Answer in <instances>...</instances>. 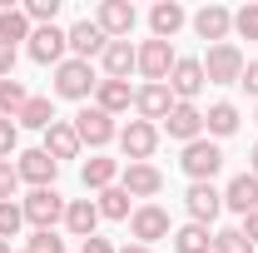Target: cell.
<instances>
[{
    "mask_svg": "<svg viewBox=\"0 0 258 253\" xmlns=\"http://www.w3.org/2000/svg\"><path fill=\"white\" fill-rule=\"evenodd\" d=\"M248 174H253V179H258V144H253V149H248Z\"/></svg>",
    "mask_w": 258,
    "mask_h": 253,
    "instance_id": "7bdbcfd3",
    "label": "cell"
},
{
    "mask_svg": "<svg viewBox=\"0 0 258 253\" xmlns=\"http://www.w3.org/2000/svg\"><path fill=\"white\" fill-rule=\"evenodd\" d=\"M224 209H228V214H238V219H248V214L258 209V179L248 174V169L233 174V179L224 184Z\"/></svg>",
    "mask_w": 258,
    "mask_h": 253,
    "instance_id": "d6986e66",
    "label": "cell"
},
{
    "mask_svg": "<svg viewBox=\"0 0 258 253\" xmlns=\"http://www.w3.org/2000/svg\"><path fill=\"white\" fill-rule=\"evenodd\" d=\"M169 243H174V253H209L214 248V233H209L204 223H179Z\"/></svg>",
    "mask_w": 258,
    "mask_h": 253,
    "instance_id": "83f0119b",
    "label": "cell"
},
{
    "mask_svg": "<svg viewBox=\"0 0 258 253\" xmlns=\"http://www.w3.org/2000/svg\"><path fill=\"white\" fill-rule=\"evenodd\" d=\"M20 228H25V214H20V204L10 199V204H0V238L10 243V238H20Z\"/></svg>",
    "mask_w": 258,
    "mask_h": 253,
    "instance_id": "836d02e7",
    "label": "cell"
},
{
    "mask_svg": "<svg viewBox=\"0 0 258 253\" xmlns=\"http://www.w3.org/2000/svg\"><path fill=\"white\" fill-rule=\"evenodd\" d=\"M64 228L85 243V238H95V228H99V209H95V199H70L64 204Z\"/></svg>",
    "mask_w": 258,
    "mask_h": 253,
    "instance_id": "603a6c76",
    "label": "cell"
},
{
    "mask_svg": "<svg viewBox=\"0 0 258 253\" xmlns=\"http://www.w3.org/2000/svg\"><path fill=\"white\" fill-rule=\"evenodd\" d=\"M238 233H243V238L253 243V253H258V209H253V214H248L243 223H238Z\"/></svg>",
    "mask_w": 258,
    "mask_h": 253,
    "instance_id": "60d3db41",
    "label": "cell"
},
{
    "mask_svg": "<svg viewBox=\"0 0 258 253\" xmlns=\"http://www.w3.org/2000/svg\"><path fill=\"white\" fill-rule=\"evenodd\" d=\"M80 253H119V248H114L109 238H99V233H95V238H85V243H80Z\"/></svg>",
    "mask_w": 258,
    "mask_h": 253,
    "instance_id": "ab89813d",
    "label": "cell"
},
{
    "mask_svg": "<svg viewBox=\"0 0 258 253\" xmlns=\"http://www.w3.org/2000/svg\"><path fill=\"white\" fill-rule=\"evenodd\" d=\"M129 233H134V243L154 248L159 238H174V219H169V209H159V204H139L129 214Z\"/></svg>",
    "mask_w": 258,
    "mask_h": 253,
    "instance_id": "3957f363",
    "label": "cell"
},
{
    "mask_svg": "<svg viewBox=\"0 0 258 253\" xmlns=\"http://www.w3.org/2000/svg\"><path fill=\"white\" fill-rule=\"evenodd\" d=\"M0 253H10V243H5V238H0Z\"/></svg>",
    "mask_w": 258,
    "mask_h": 253,
    "instance_id": "f6af8a7d",
    "label": "cell"
},
{
    "mask_svg": "<svg viewBox=\"0 0 258 253\" xmlns=\"http://www.w3.org/2000/svg\"><path fill=\"white\" fill-rule=\"evenodd\" d=\"M174 104H179V99H174L169 85H139V90H134V114L149 119V124H164Z\"/></svg>",
    "mask_w": 258,
    "mask_h": 253,
    "instance_id": "9a60e30c",
    "label": "cell"
},
{
    "mask_svg": "<svg viewBox=\"0 0 258 253\" xmlns=\"http://www.w3.org/2000/svg\"><path fill=\"white\" fill-rule=\"evenodd\" d=\"M119 189H124L129 199H154V194L164 189V174L154 164H124V169H119Z\"/></svg>",
    "mask_w": 258,
    "mask_h": 253,
    "instance_id": "ac0fdd59",
    "label": "cell"
},
{
    "mask_svg": "<svg viewBox=\"0 0 258 253\" xmlns=\"http://www.w3.org/2000/svg\"><path fill=\"white\" fill-rule=\"evenodd\" d=\"M174 45L169 40H144L139 45V75H144V85H164L169 80V70H174Z\"/></svg>",
    "mask_w": 258,
    "mask_h": 253,
    "instance_id": "4fadbf2b",
    "label": "cell"
},
{
    "mask_svg": "<svg viewBox=\"0 0 258 253\" xmlns=\"http://www.w3.org/2000/svg\"><path fill=\"white\" fill-rule=\"evenodd\" d=\"M184 25H189V10H184L179 0H159V5L149 10V30H154V40H174Z\"/></svg>",
    "mask_w": 258,
    "mask_h": 253,
    "instance_id": "7402d4cb",
    "label": "cell"
},
{
    "mask_svg": "<svg viewBox=\"0 0 258 253\" xmlns=\"http://www.w3.org/2000/svg\"><path fill=\"white\" fill-rule=\"evenodd\" d=\"M184 209H189V223L214 228V219L224 214V189H214V184H189V189H184Z\"/></svg>",
    "mask_w": 258,
    "mask_h": 253,
    "instance_id": "9c48e42d",
    "label": "cell"
},
{
    "mask_svg": "<svg viewBox=\"0 0 258 253\" xmlns=\"http://www.w3.org/2000/svg\"><path fill=\"white\" fill-rule=\"evenodd\" d=\"M164 134H169V139H179V144L204 139V109H199V104H174V109H169V119H164Z\"/></svg>",
    "mask_w": 258,
    "mask_h": 253,
    "instance_id": "e0dca14e",
    "label": "cell"
},
{
    "mask_svg": "<svg viewBox=\"0 0 258 253\" xmlns=\"http://www.w3.org/2000/svg\"><path fill=\"white\" fill-rule=\"evenodd\" d=\"M64 50H70V40H64L60 25H40V30H30V40H25V55H30L35 65H60Z\"/></svg>",
    "mask_w": 258,
    "mask_h": 253,
    "instance_id": "5bb4252c",
    "label": "cell"
},
{
    "mask_svg": "<svg viewBox=\"0 0 258 253\" xmlns=\"http://www.w3.org/2000/svg\"><path fill=\"white\" fill-rule=\"evenodd\" d=\"M64 40H70V60H90V65H95L99 55H104V45H109V35L99 30L95 20H75V25L64 30Z\"/></svg>",
    "mask_w": 258,
    "mask_h": 253,
    "instance_id": "7c38bea8",
    "label": "cell"
},
{
    "mask_svg": "<svg viewBox=\"0 0 258 253\" xmlns=\"http://www.w3.org/2000/svg\"><path fill=\"white\" fill-rule=\"evenodd\" d=\"M95 104L109 114V119H114V114H124V109H134V90H129V80H99Z\"/></svg>",
    "mask_w": 258,
    "mask_h": 253,
    "instance_id": "cb8c5ba5",
    "label": "cell"
},
{
    "mask_svg": "<svg viewBox=\"0 0 258 253\" xmlns=\"http://www.w3.org/2000/svg\"><path fill=\"white\" fill-rule=\"evenodd\" d=\"M40 149L60 164V159H80V149H85V144H80V134H75V124H70V119H55V124L45 129V144H40Z\"/></svg>",
    "mask_w": 258,
    "mask_h": 253,
    "instance_id": "44dd1931",
    "label": "cell"
},
{
    "mask_svg": "<svg viewBox=\"0 0 258 253\" xmlns=\"http://www.w3.org/2000/svg\"><path fill=\"white\" fill-rule=\"evenodd\" d=\"M189 25L199 40H214V45H224L228 35H233V10L228 5H204V10H194Z\"/></svg>",
    "mask_w": 258,
    "mask_h": 253,
    "instance_id": "2e32d148",
    "label": "cell"
},
{
    "mask_svg": "<svg viewBox=\"0 0 258 253\" xmlns=\"http://www.w3.org/2000/svg\"><path fill=\"white\" fill-rule=\"evenodd\" d=\"M95 25L109 40H129V30L139 25V10L129 5V0H99V10H95Z\"/></svg>",
    "mask_w": 258,
    "mask_h": 253,
    "instance_id": "8fae6325",
    "label": "cell"
},
{
    "mask_svg": "<svg viewBox=\"0 0 258 253\" xmlns=\"http://www.w3.org/2000/svg\"><path fill=\"white\" fill-rule=\"evenodd\" d=\"M95 209H99V219H129L134 209H129V194L119 189V184H109L104 194H95Z\"/></svg>",
    "mask_w": 258,
    "mask_h": 253,
    "instance_id": "f546056e",
    "label": "cell"
},
{
    "mask_svg": "<svg viewBox=\"0 0 258 253\" xmlns=\"http://www.w3.org/2000/svg\"><path fill=\"white\" fill-rule=\"evenodd\" d=\"M99 70H104V80H129V70H139V45L109 40L104 55H99Z\"/></svg>",
    "mask_w": 258,
    "mask_h": 253,
    "instance_id": "ffe728a7",
    "label": "cell"
},
{
    "mask_svg": "<svg viewBox=\"0 0 258 253\" xmlns=\"http://www.w3.org/2000/svg\"><path fill=\"white\" fill-rule=\"evenodd\" d=\"M10 75H15V50L0 45V80H10Z\"/></svg>",
    "mask_w": 258,
    "mask_h": 253,
    "instance_id": "b9f144b4",
    "label": "cell"
},
{
    "mask_svg": "<svg viewBox=\"0 0 258 253\" xmlns=\"http://www.w3.org/2000/svg\"><path fill=\"white\" fill-rule=\"evenodd\" d=\"M20 10H25V20H30L35 30H40V25H55V15H60V0H25Z\"/></svg>",
    "mask_w": 258,
    "mask_h": 253,
    "instance_id": "1f68e13d",
    "label": "cell"
},
{
    "mask_svg": "<svg viewBox=\"0 0 258 253\" xmlns=\"http://www.w3.org/2000/svg\"><path fill=\"white\" fill-rule=\"evenodd\" d=\"M119 149H124L129 164H149L154 149H159V124H149V119H129L119 129Z\"/></svg>",
    "mask_w": 258,
    "mask_h": 253,
    "instance_id": "52a82bcc",
    "label": "cell"
},
{
    "mask_svg": "<svg viewBox=\"0 0 258 253\" xmlns=\"http://www.w3.org/2000/svg\"><path fill=\"white\" fill-rule=\"evenodd\" d=\"M253 124H258V109H253Z\"/></svg>",
    "mask_w": 258,
    "mask_h": 253,
    "instance_id": "bcb514c9",
    "label": "cell"
},
{
    "mask_svg": "<svg viewBox=\"0 0 258 253\" xmlns=\"http://www.w3.org/2000/svg\"><path fill=\"white\" fill-rule=\"evenodd\" d=\"M164 85L174 90V99H179V104H194V99L204 95V85H209V80H204V60H194V55H179Z\"/></svg>",
    "mask_w": 258,
    "mask_h": 253,
    "instance_id": "ba28073f",
    "label": "cell"
},
{
    "mask_svg": "<svg viewBox=\"0 0 258 253\" xmlns=\"http://www.w3.org/2000/svg\"><path fill=\"white\" fill-rule=\"evenodd\" d=\"M70 124H75V134H80V144H90V149H104V144H114V139H119V124H114L99 104H85Z\"/></svg>",
    "mask_w": 258,
    "mask_h": 253,
    "instance_id": "8992f818",
    "label": "cell"
},
{
    "mask_svg": "<svg viewBox=\"0 0 258 253\" xmlns=\"http://www.w3.org/2000/svg\"><path fill=\"white\" fill-rule=\"evenodd\" d=\"M204 134H214V139H228V134H238V104H209V114H204Z\"/></svg>",
    "mask_w": 258,
    "mask_h": 253,
    "instance_id": "484cf974",
    "label": "cell"
},
{
    "mask_svg": "<svg viewBox=\"0 0 258 253\" xmlns=\"http://www.w3.org/2000/svg\"><path fill=\"white\" fill-rule=\"evenodd\" d=\"M15 124L40 129V134H45V129L55 124V99H50V95H30V99H25V109L15 114Z\"/></svg>",
    "mask_w": 258,
    "mask_h": 253,
    "instance_id": "4316f807",
    "label": "cell"
},
{
    "mask_svg": "<svg viewBox=\"0 0 258 253\" xmlns=\"http://www.w3.org/2000/svg\"><path fill=\"white\" fill-rule=\"evenodd\" d=\"M238 85H243V90H248V95L258 99V60H248V65H243V75H238Z\"/></svg>",
    "mask_w": 258,
    "mask_h": 253,
    "instance_id": "f35d334b",
    "label": "cell"
},
{
    "mask_svg": "<svg viewBox=\"0 0 258 253\" xmlns=\"http://www.w3.org/2000/svg\"><path fill=\"white\" fill-rule=\"evenodd\" d=\"M15 134H20V124H15V119H0V159L15 154Z\"/></svg>",
    "mask_w": 258,
    "mask_h": 253,
    "instance_id": "74e56055",
    "label": "cell"
},
{
    "mask_svg": "<svg viewBox=\"0 0 258 253\" xmlns=\"http://www.w3.org/2000/svg\"><path fill=\"white\" fill-rule=\"evenodd\" d=\"M119 253H154V248H144V243H124Z\"/></svg>",
    "mask_w": 258,
    "mask_h": 253,
    "instance_id": "ee69618b",
    "label": "cell"
},
{
    "mask_svg": "<svg viewBox=\"0 0 258 253\" xmlns=\"http://www.w3.org/2000/svg\"><path fill=\"white\" fill-rule=\"evenodd\" d=\"M80 179H85V189L104 194L109 184H119V159H104V154L85 159V169H80Z\"/></svg>",
    "mask_w": 258,
    "mask_h": 253,
    "instance_id": "d4e9b609",
    "label": "cell"
},
{
    "mask_svg": "<svg viewBox=\"0 0 258 253\" xmlns=\"http://www.w3.org/2000/svg\"><path fill=\"white\" fill-rule=\"evenodd\" d=\"M25 99H30V90L10 75V80H0V119H15L20 109H25Z\"/></svg>",
    "mask_w": 258,
    "mask_h": 253,
    "instance_id": "4dcf8cb0",
    "label": "cell"
},
{
    "mask_svg": "<svg viewBox=\"0 0 258 253\" xmlns=\"http://www.w3.org/2000/svg\"><path fill=\"white\" fill-rule=\"evenodd\" d=\"M233 30L243 40H258V0H248L243 10H233Z\"/></svg>",
    "mask_w": 258,
    "mask_h": 253,
    "instance_id": "e575fe53",
    "label": "cell"
},
{
    "mask_svg": "<svg viewBox=\"0 0 258 253\" xmlns=\"http://www.w3.org/2000/svg\"><path fill=\"white\" fill-rule=\"evenodd\" d=\"M179 169L189 174V184H214V174L224 169V149L214 139H194V144H184V154H179Z\"/></svg>",
    "mask_w": 258,
    "mask_h": 253,
    "instance_id": "7a4b0ae2",
    "label": "cell"
},
{
    "mask_svg": "<svg viewBox=\"0 0 258 253\" xmlns=\"http://www.w3.org/2000/svg\"><path fill=\"white\" fill-rule=\"evenodd\" d=\"M243 50L224 40V45H209V55H204V80L209 85H238V75H243Z\"/></svg>",
    "mask_w": 258,
    "mask_h": 253,
    "instance_id": "5b68a950",
    "label": "cell"
},
{
    "mask_svg": "<svg viewBox=\"0 0 258 253\" xmlns=\"http://www.w3.org/2000/svg\"><path fill=\"white\" fill-rule=\"evenodd\" d=\"M209 253H253V243H248L238 228H219V233H214V248H209Z\"/></svg>",
    "mask_w": 258,
    "mask_h": 253,
    "instance_id": "d6a6232c",
    "label": "cell"
},
{
    "mask_svg": "<svg viewBox=\"0 0 258 253\" xmlns=\"http://www.w3.org/2000/svg\"><path fill=\"white\" fill-rule=\"evenodd\" d=\"M25 253H64V238L55 233V228H40V233H30Z\"/></svg>",
    "mask_w": 258,
    "mask_h": 253,
    "instance_id": "d590c367",
    "label": "cell"
},
{
    "mask_svg": "<svg viewBox=\"0 0 258 253\" xmlns=\"http://www.w3.org/2000/svg\"><path fill=\"white\" fill-rule=\"evenodd\" d=\"M15 194H20V174H15L10 159H0V204H10Z\"/></svg>",
    "mask_w": 258,
    "mask_h": 253,
    "instance_id": "8d00e7d4",
    "label": "cell"
},
{
    "mask_svg": "<svg viewBox=\"0 0 258 253\" xmlns=\"http://www.w3.org/2000/svg\"><path fill=\"white\" fill-rule=\"evenodd\" d=\"M99 75L90 60H60L55 65V95L60 99H95Z\"/></svg>",
    "mask_w": 258,
    "mask_h": 253,
    "instance_id": "6da1fadb",
    "label": "cell"
},
{
    "mask_svg": "<svg viewBox=\"0 0 258 253\" xmlns=\"http://www.w3.org/2000/svg\"><path fill=\"white\" fill-rule=\"evenodd\" d=\"M30 20H25V10H20V5H10V10H0V45H10V50H15V45H20V40H30Z\"/></svg>",
    "mask_w": 258,
    "mask_h": 253,
    "instance_id": "f1b7e54d",
    "label": "cell"
},
{
    "mask_svg": "<svg viewBox=\"0 0 258 253\" xmlns=\"http://www.w3.org/2000/svg\"><path fill=\"white\" fill-rule=\"evenodd\" d=\"M15 174H20V184H30V189H55L60 164L45 154V149H25V154H15Z\"/></svg>",
    "mask_w": 258,
    "mask_h": 253,
    "instance_id": "30bf717a",
    "label": "cell"
},
{
    "mask_svg": "<svg viewBox=\"0 0 258 253\" xmlns=\"http://www.w3.org/2000/svg\"><path fill=\"white\" fill-rule=\"evenodd\" d=\"M64 204H70V199H60L55 189H30L25 199H20V214H25V223L40 233V228L64 223Z\"/></svg>",
    "mask_w": 258,
    "mask_h": 253,
    "instance_id": "277c9868",
    "label": "cell"
}]
</instances>
